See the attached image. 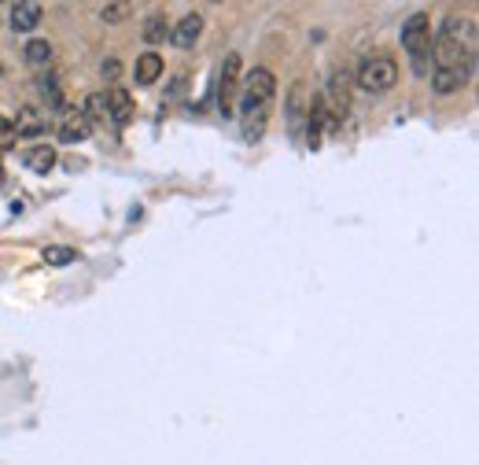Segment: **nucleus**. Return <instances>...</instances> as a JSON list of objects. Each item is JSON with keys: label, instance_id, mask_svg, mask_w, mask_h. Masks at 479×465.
Masks as SVG:
<instances>
[{"label": "nucleus", "instance_id": "obj_1", "mask_svg": "<svg viewBox=\"0 0 479 465\" xmlns=\"http://www.w3.org/2000/svg\"><path fill=\"white\" fill-rule=\"evenodd\" d=\"M243 82V96H240V133L243 140H262L266 126H269V111H273V100H276V78L273 70L266 67H255Z\"/></svg>", "mask_w": 479, "mask_h": 465}, {"label": "nucleus", "instance_id": "obj_2", "mask_svg": "<svg viewBox=\"0 0 479 465\" xmlns=\"http://www.w3.org/2000/svg\"><path fill=\"white\" fill-rule=\"evenodd\" d=\"M402 48L410 52L417 70H427V60H432V19L424 12H413L402 22Z\"/></svg>", "mask_w": 479, "mask_h": 465}, {"label": "nucleus", "instance_id": "obj_3", "mask_svg": "<svg viewBox=\"0 0 479 465\" xmlns=\"http://www.w3.org/2000/svg\"><path fill=\"white\" fill-rule=\"evenodd\" d=\"M355 78L365 92H387L398 82V63L391 56H369V60H362Z\"/></svg>", "mask_w": 479, "mask_h": 465}, {"label": "nucleus", "instance_id": "obj_4", "mask_svg": "<svg viewBox=\"0 0 479 465\" xmlns=\"http://www.w3.org/2000/svg\"><path fill=\"white\" fill-rule=\"evenodd\" d=\"M321 96H324V111L332 118V130H339L347 111H350V75L347 70H336L329 82V92H321Z\"/></svg>", "mask_w": 479, "mask_h": 465}, {"label": "nucleus", "instance_id": "obj_5", "mask_svg": "<svg viewBox=\"0 0 479 465\" xmlns=\"http://www.w3.org/2000/svg\"><path fill=\"white\" fill-rule=\"evenodd\" d=\"M236 89H240V56H225L221 63V78H218V111L229 118L236 111Z\"/></svg>", "mask_w": 479, "mask_h": 465}, {"label": "nucleus", "instance_id": "obj_6", "mask_svg": "<svg viewBox=\"0 0 479 465\" xmlns=\"http://www.w3.org/2000/svg\"><path fill=\"white\" fill-rule=\"evenodd\" d=\"M199 37H204V15H199V12L185 15V19L178 22V27L170 30V41L178 44V48H185V52H188V48H196V41H199Z\"/></svg>", "mask_w": 479, "mask_h": 465}, {"label": "nucleus", "instance_id": "obj_7", "mask_svg": "<svg viewBox=\"0 0 479 465\" xmlns=\"http://www.w3.org/2000/svg\"><path fill=\"white\" fill-rule=\"evenodd\" d=\"M12 126H15V137H41L48 130V118L41 115V108H19Z\"/></svg>", "mask_w": 479, "mask_h": 465}, {"label": "nucleus", "instance_id": "obj_8", "mask_svg": "<svg viewBox=\"0 0 479 465\" xmlns=\"http://www.w3.org/2000/svg\"><path fill=\"white\" fill-rule=\"evenodd\" d=\"M41 4H34V0H22V4H15L12 8V30L15 34H30V30H37L41 27Z\"/></svg>", "mask_w": 479, "mask_h": 465}, {"label": "nucleus", "instance_id": "obj_9", "mask_svg": "<svg viewBox=\"0 0 479 465\" xmlns=\"http://www.w3.org/2000/svg\"><path fill=\"white\" fill-rule=\"evenodd\" d=\"M108 118L115 126H130L133 122V96L125 89H111L108 92Z\"/></svg>", "mask_w": 479, "mask_h": 465}, {"label": "nucleus", "instance_id": "obj_10", "mask_svg": "<svg viewBox=\"0 0 479 465\" xmlns=\"http://www.w3.org/2000/svg\"><path fill=\"white\" fill-rule=\"evenodd\" d=\"M89 133H92V122L82 111H74L60 122V140L63 144H82V140H89Z\"/></svg>", "mask_w": 479, "mask_h": 465}, {"label": "nucleus", "instance_id": "obj_11", "mask_svg": "<svg viewBox=\"0 0 479 465\" xmlns=\"http://www.w3.org/2000/svg\"><path fill=\"white\" fill-rule=\"evenodd\" d=\"M133 78H137V85H156V82L163 78V56H159V52H144V56H137V63H133Z\"/></svg>", "mask_w": 479, "mask_h": 465}, {"label": "nucleus", "instance_id": "obj_12", "mask_svg": "<svg viewBox=\"0 0 479 465\" xmlns=\"http://www.w3.org/2000/svg\"><path fill=\"white\" fill-rule=\"evenodd\" d=\"M140 37H144V44H151V48L166 44V41H170V22H166V15H163V12L148 15V19H144V30H140Z\"/></svg>", "mask_w": 479, "mask_h": 465}, {"label": "nucleus", "instance_id": "obj_13", "mask_svg": "<svg viewBox=\"0 0 479 465\" xmlns=\"http://www.w3.org/2000/svg\"><path fill=\"white\" fill-rule=\"evenodd\" d=\"M324 122H329V111H324V96H314V100H310V130H307L310 148H317V144H321Z\"/></svg>", "mask_w": 479, "mask_h": 465}, {"label": "nucleus", "instance_id": "obj_14", "mask_svg": "<svg viewBox=\"0 0 479 465\" xmlns=\"http://www.w3.org/2000/svg\"><path fill=\"white\" fill-rule=\"evenodd\" d=\"M27 166L34 170V174H48V170L56 166V148L52 144H34V148L27 152Z\"/></svg>", "mask_w": 479, "mask_h": 465}, {"label": "nucleus", "instance_id": "obj_15", "mask_svg": "<svg viewBox=\"0 0 479 465\" xmlns=\"http://www.w3.org/2000/svg\"><path fill=\"white\" fill-rule=\"evenodd\" d=\"M465 75H458V70H432V89L439 92V96H450V92H458V89H465Z\"/></svg>", "mask_w": 479, "mask_h": 465}, {"label": "nucleus", "instance_id": "obj_16", "mask_svg": "<svg viewBox=\"0 0 479 465\" xmlns=\"http://www.w3.org/2000/svg\"><path fill=\"white\" fill-rule=\"evenodd\" d=\"M89 122H104L108 118V96L104 92H92L89 100H85V111H82Z\"/></svg>", "mask_w": 479, "mask_h": 465}, {"label": "nucleus", "instance_id": "obj_17", "mask_svg": "<svg viewBox=\"0 0 479 465\" xmlns=\"http://www.w3.org/2000/svg\"><path fill=\"white\" fill-rule=\"evenodd\" d=\"M27 63H34V67L52 63V44H48V41H30L27 44Z\"/></svg>", "mask_w": 479, "mask_h": 465}, {"label": "nucleus", "instance_id": "obj_18", "mask_svg": "<svg viewBox=\"0 0 479 465\" xmlns=\"http://www.w3.org/2000/svg\"><path fill=\"white\" fill-rule=\"evenodd\" d=\"M41 92L48 96V104H52V111H63V108H67V100H63V92H60V85H56V78H52V75L41 78Z\"/></svg>", "mask_w": 479, "mask_h": 465}, {"label": "nucleus", "instance_id": "obj_19", "mask_svg": "<svg viewBox=\"0 0 479 465\" xmlns=\"http://www.w3.org/2000/svg\"><path fill=\"white\" fill-rule=\"evenodd\" d=\"M74 259H78L74 248H44V262H52V266H70Z\"/></svg>", "mask_w": 479, "mask_h": 465}, {"label": "nucleus", "instance_id": "obj_20", "mask_svg": "<svg viewBox=\"0 0 479 465\" xmlns=\"http://www.w3.org/2000/svg\"><path fill=\"white\" fill-rule=\"evenodd\" d=\"M15 126H12V118L8 115H0V152H8V148H15Z\"/></svg>", "mask_w": 479, "mask_h": 465}, {"label": "nucleus", "instance_id": "obj_21", "mask_svg": "<svg viewBox=\"0 0 479 465\" xmlns=\"http://www.w3.org/2000/svg\"><path fill=\"white\" fill-rule=\"evenodd\" d=\"M125 15H130V4H104L100 8V19L104 22H122Z\"/></svg>", "mask_w": 479, "mask_h": 465}, {"label": "nucleus", "instance_id": "obj_22", "mask_svg": "<svg viewBox=\"0 0 479 465\" xmlns=\"http://www.w3.org/2000/svg\"><path fill=\"white\" fill-rule=\"evenodd\" d=\"M0 185H4V163H0Z\"/></svg>", "mask_w": 479, "mask_h": 465}]
</instances>
